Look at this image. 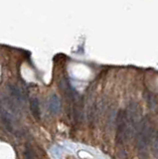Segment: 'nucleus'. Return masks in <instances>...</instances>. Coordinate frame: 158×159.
<instances>
[{
    "label": "nucleus",
    "mask_w": 158,
    "mask_h": 159,
    "mask_svg": "<svg viewBox=\"0 0 158 159\" xmlns=\"http://www.w3.org/2000/svg\"><path fill=\"white\" fill-rule=\"evenodd\" d=\"M152 134L153 127L150 120L147 118L142 119L136 133V147L139 153L146 152L147 147L152 139Z\"/></svg>",
    "instance_id": "nucleus-1"
},
{
    "label": "nucleus",
    "mask_w": 158,
    "mask_h": 159,
    "mask_svg": "<svg viewBox=\"0 0 158 159\" xmlns=\"http://www.w3.org/2000/svg\"><path fill=\"white\" fill-rule=\"evenodd\" d=\"M60 87H61V90L63 91V93L66 95V97L69 98V99H71V100L75 99V92L67 79L62 80L61 84H60Z\"/></svg>",
    "instance_id": "nucleus-2"
},
{
    "label": "nucleus",
    "mask_w": 158,
    "mask_h": 159,
    "mask_svg": "<svg viewBox=\"0 0 158 159\" xmlns=\"http://www.w3.org/2000/svg\"><path fill=\"white\" fill-rule=\"evenodd\" d=\"M49 108L53 114H58L61 110V102L57 96H52L49 102Z\"/></svg>",
    "instance_id": "nucleus-3"
},
{
    "label": "nucleus",
    "mask_w": 158,
    "mask_h": 159,
    "mask_svg": "<svg viewBox=\"0 0 158 159\" xmlns=\"http://www.w3.org/2000/svg\"><path fill=\"white\" fill-rule=\"evenodd\" d=\"M30 108L31 112H32V114L35 116V118L37 120L40 119V106H39V102L37 99H32L30 100Z\"/></svg>",
    "instance_id": "nucleus-4"
},
{
    "label": "nucleus",
    "mask_w": 158,
    "mask_h": 159,
    "mask_svg": "<svg viewBox=\"0 0 158 159\" xmlns=\"http://www.w3.org/2000/svg\"><path fill=\"white\" fill-rule=\"evenodd\" d=\"M145 99H146V102L148 104V106L151 110H155L158 106V102L157 99L153 94L151 93H146L145 94Z\"/></svg>",
    "instance_id": "nucleus-5"
},
{
    "label": "nucleus",
    "mask_w": 158,
    "mask_h": 159,
    "mask_svg": "<svg viewBox=\"0 0 158 159\" xmlns=\"http://www.w3.org/2000/svg\"><path fill=\"white\" fill-rule=\"evenodd\" d=\"M152 151L153 154L158 158V134L154 137L152 142Z\"/></svg>",
    "instance_id": "nucleus-6"
},
{
    "label": "nucleus",
    "mask_w": 158,
    "mask_h": 159,
    "mask_svg": "<svg viewBox=\"0 0 158 159\" xmlns=\"http://www.w3.org/2000/svg\"><path fill=\"white\" fill-rule=\"evenodd\" d=\"M24 155H25V159H37L35 153L33 152V150L29 149V148H26V150L24 152Z\"/></svg>",
    "instance_id": "nucleus-7"
}]
</instances>
